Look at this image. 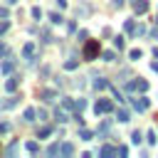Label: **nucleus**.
Instances as JSON below:
<instances>
[{
  "mask_svg": "<svg viewBox=\"0 0 158 158\" xmlns=\"http://www.w3.org/2000/svg\"><path fill=\"white\" fill-rule=\"evenodd\" d=\"M59 153V143H52L49 148H47V156H57Z\"/></svg>",
  "mask_w": 158,
  "mask_h": 158,
  "instance_id": "nucleus-25",
  "label": "nucleus"
},
{
  "mask_svg": "<svg viewBox=\"0 0 158 158\" xmlns=\"http://www.w3.org/2000/svg\"><path fill=\"white\" fill-rule=\"evenodd\" d=\"M57 5H59V7L64 10V7H67V0H57Z\"/></svg>",
  "mask_w": 158,
  "mask_h": 158,
  "instance_id": "nucleus-39",
  "label": "nucleus"
},
{
  "mask_svg": "<svg viewBox=\"0 0 158 158\" xmlns=\"http://www.w3.org/2000/svg\"><path fill=\"white\" fill-rule=\"evenodd\" d=\"M7 15H10V12H7V7H0V17H2V20H5V17H7Z\"/></svg>",
  "mask_w": 158,
  "mask_h": 158,
  "instance_id": "nucleus-38",
  "label": "nucleus"
},
{
  "mask_svg": "<svg viewBox=\"0 0 158 158\" xmlns=\"http://www.w3.org/2000/svg\"><path fill=\"white\" fill-rule=\"evenodd\" d=\"M67 30H69V32H77V22H72V20H69V25H67Z\"/></svg>",
  "mask_w": 158,
  "mask_h": 158,
  "instance_id": "nucleus-37",
  "label": "nucleus"
},
{
  "mask_svg": "<svg viewBox=\"0 0 158 158\" xmlns=\"http://www.w3.org/2000/svg\"><path fill=\"white\" fill-rule=\"evenodd\" d=\"M15 151H17V143H10L7 146V156H15Z\"/></svg>",
  "mask_w": 158,
  "mask_h": 158,
  "instance_id": "nucleus-35",
  "label": "nucleus"
},
{
  "mask_svg": "<svg viewBox=\"0 0 158 158\" xmlns=\"http://www.w3.org/2000/svg\"><path fill=\"white\" fill-rule=\"evenodd\" d=\"M35 111H37V116H40V121H44V118H47V111H44V109H35Z\"/></svg>",
  "mask_w": 158,
  "mask_h": 158,
  "instance_id": "nucleus-34",
  "label": "nucleus"
},
{
  "mask_svg": "<svg viewBox=\"0 0 158 158\" xmlns=\"http://www.w3.org/2000/svg\"><path fill=\"white\" fill-rule=\"evenodd\" d=\"M116 156H121V158L128 156V148H126V146H118V148H116Z\"/></svg>",
  "mask_w": 158,
  "mask_h": 158,
  "instance_id": "nucleus-29",
  "label": "nucleus"
},
{
  "mask_svg": "<svg viewBox=\"0 0 158 158\" xmlns=\"http://www.w3.org/2000/svg\"><path fill=\"white\" fill-rule=\"evenodd\" d=\"M15 104H17V96H10L7 101H2V109H12Z\"/></svg>",
  "mask_w": 158,
  "mask_h": 158,
  "instance_id": "nucleus-24",
  "label": "nucleus"
},
{
  "mask_svg": "<svg viewBox=\"0 0 158 158\" xmlns=\"http://www.w3.org/2000/svg\"><path fill=\"white\" fill-rule=\"evenodd\" d=\"M104 158H111V156H116V148H111V146H101V151H99Z\"/></svg>",
  "mask_w": 158,
  "mask_h": 158,
  "instance_id": "nucleus-13",
  "label": "nucleus"
},
{
  "mask_svg": "<svg viewBox=\"0 0 158 158\" xmlns=\"http://www.w3.org/2000/svg\"><path fill=\"white\" fill-rule=\"evenodd\" d=\"M114 111V104L109 101V99H99L96 104H94V114L96 116H101V114H111Z\"/></svg>",
  "mask_w": 158,
  "mask_h": 158,
  "instance_id": "nucleus-3",
  "label": "nucleus"
},
{
  "mask_svg": "<svg viewBox=\"0 0 158 158\" xmlns=\"http://www.w3.org/2000/svg\"><path fill=\"white\" fill-rule=\"evenodd\" d=\"M131 104H133V109L136 111H148V106H151V101L146 99V96H138V99H128Z\"/></svg>",
  "mask_w": 158,
  "mask_h": 158,
  "instance_id": "nucleus-5",
  "label": "nucleus"
},
{
  "mask_svg": "<svg viewBox=\"0 0 158 158\" xmlns=\"http://www.w3.org/2000/svg\"><path fill=\"white\" fill-rule=\"evenodd\" d=\"M35 116H37V111L35 109H25V114H22V118L30 123V121H35Z\"/></svg>",
  "mask_w": 158,
  "mask_h": 158,
  "instance_id": "nucleus-15",
  "label": "nucleus"
},
{
  "mask_svg": "<svg viewBox=\"0 0 158 158\" xmlns=\"http://www.w3.org/2000/svg\"><path fill=\"white\" fill-rule=\"evenodd\" d=\"M35 54H37V44H35V42H27V44L22 47V57H25L27 62H35Z\"/></svg>",
  "mask_w": 158,
  "mask_h": 158,
  "instance_id": "nucleus-4",
  "label": "nucleus"
},
{
  "mask_svg": "<svg viewBox=\"0 0 158 158\" xmlns=\"http://www.w3.org/2000/svg\"><path fill=\"white\" fill-rule=\"evenodd\" d=\"M94 89H96V91L109 89V81H106V79H101V77H96V79H94Z\"/></svg>",
  "mask_w": 158,
  "mask_h": 158,
  "instance_id": "nucleus-9",
  "label": "nucleus"
},
{
  "mask_svg": "<svg viewBox=\"0 0 158 158\" xmlns=\"http://www.w3.org/2000/svg\"><path fill=\"white\" fill-rule=\"evenodd\" d=\"M114 47L116 49H123V37H114Z\"/></svg>",
  "mask_w": 158,
  "mask_h": 158,
  "instance_id": "nucleus-27",
  "label": "nucleus"
},
{
  "mask_svg": "<svg viewBox=\"0 0 158 158\" xmlns=\"http://www.w3.org/2000/svg\"><path fill=\"white\" fill-rule=\"evenodd\" d=\"M126 91L128 94H133V91H148V81L146 79H131V81H126Z\"/></svg>",
  "mask_w": 158,
  "mask_h": 158,
  "instance_id": "nucleus-2",
  "label": "nucleus"
},
{
  "mask_svg": "<svg viewBox=\"0 0 158 158\" xmlns=\"http://www.w3.org/2000/svg\"><path fill=\"white\" fill-rule=\"evenodd\" d=\"M59 153H62V156H72V153H74V146H72V143H62V146H59Z\"/></svg>",
  "mask_w": 158,
  "mask_h": 158,
  "instance_id": "nucleus-12",
  "label": "nucleus"
},
{
  "mask_svg": "<svg viewBox=\"0 0 158 158\" xmlns=\"http://www.w3.org/2000/svg\"><path fill=\"white\" fill-rule=\"evenodd\" d=\"M101 59H104V62H114V59H116V52H109V49H106V52H101Z\"/></svg>",
  "mask_w": 158,
  "mask_h": 158,
  "instance_id": "nucleus-20",
  "label": "nucleus"
},
{
  "mask_svg": "<svg viewBox=\"0 0 158 158\" xmlns=\"http://www.w3.org/2000/svg\"><path fill=\"white\" fill-rule=\"evenodd\" d=\"M49 22H52V25H59V22H64V17H62L59 12H49Z\"/></svg>",
  "mask_w": 158,
  "mask_h": 158,
  "instance_id": "nucleus-18",
  "label": "nucleus"
},
{
  "mask_svg": "<svg viewBox=\"0 0 158 158\" xmlns=\"http://www.w3.org/2000/svg\"><path fill=\"white\" fill-rule=\"evenodd\" d=\"M146 141H148V146H153V143H156V133L148 131V133H146Z\"/></svg>",
  "mask_w": 158,
  "mask_h": 158,
  "instance_id": "nucleus-28",
  "label": "nucleus"
},
{
  "mask_svg": "<svg viewBox=\"0 0 158 158\" xmlns=\"http://www.w3.org/2000/svg\"><path fill=\"white\" fill-rule=\"evenodd\" d=\"M52 131H54L52 126H42V128L37 131V138H47V136H52Z\"/></svg>",
  "mask_w": 158,
  "mask_h": 158,
  "instance_id": "nucleus-11",
  "label": "nucleus"
},
{
  "mask_svg": "<svg viewBox=\"0 0 158 158\" xmlns=\"http://www.w3.org/2000/svg\"><path fill=\"white\" fill-rule=\"evenodd\" d=\"M131 141H133V143H141L143 138H141V133H138V131H133V133H131Z\"/></svg>",
  "mask_w": 158,
  "mask_h": 158,
  "instance_id": "nucleus-30",
  "label": "nucleus"
},
{
  "mask_svg": "<svg viewBox=\"0 0 158 158\" xmlns=\"http://www.w3.org/2000/svg\"><path fill=\"white\" fill-rule=\"evenodd\" d=\"M99 52H101L99 40H86V44H84V59H96Z\"/></svg>",
  "mask_w": 158,
  "mask_h": 158,
  "instance_id": "nucleus-1",
  "label": "nucleus"
},
{
  "mask_svg": "<svg viewBox=\"0 0 158 158\" xmlns=\"http://www.w3.org/2000/svg\"><path fill=\"white\" fill-rule=\"evenodd\" d=\"M12 69H15V62H12V59H7V62H2V72H5V74H10Z\"/></svg>",
  "mask_w": 158,
  "mask_h": 158,
  "instance_id": "nucleus-22",
  "label": "nucleus"
},
{
  "mask_svg": "<svg viewBox=\"0 0 158 158\" xmlns=\"http://www.w3.org/2000/svg\"><path fill=\"white\" fill-rule=\"evenodd\" d=\"M156 25H158V17H156Z\"/></svg>",
  "mask_w": 158,
  "mask_h": 158,
  "instance_id": "nucleus-43",
  "label": "nucleus"
},
{
  "mask_svg": "<svg viewBox=\"0 0 158 158\" xmlns=\"http://www.w3.org/2000/svg\"><path fill=\"white\" fill-rule=\"evenodd\" d=\"M40 96H42V101H47V104H52V101L57 99V94H54L52 89H44V91H40Z\"/></svg>",
  "mask_w": 158,
  "mask_h": 158,
  "instance_id": "nucleus-8",
  "label": "nucleus"
},
{
  "mask_svg": "<svg viewBox=\"0 0 158 158\" xmlns=\"http://www.w3.org/2000/svg\"><path fill=\"white\" fill-rule=\"evenodd\" d=\"M123 30H126L128 35H133V30H136V25H133V20H126V22H123Z\"/></svg>",
  "mask_w": 158,
  "mask_h": 158,
  "instance_id": "nucleus-23",
  "label": "nucleus"
},
{
  "mask_svg": "<svg viewBox=\"0 0 158 158\" xmlns=\"http://www.w3.org/2000/svg\"><path fill=\"white\" fill-rule=\"evenodd\" d=\"M131 5H133V12L136 15H143V12H148V0H131Z\"/></svg>",
  "mask_w": 158,
  "mask_h": 158,
  "instance_id": "nucleus-6",
  "label": "nucleus"
},
{
  "mask_svg": "<svg viewBox=\"0 0 158 158\" xmlns=\"http://www.w3.org/2000/svg\"><path fill=\"white\" fill-rule=\"evenodd\" d=\"M54 118H57L59 123H64V121H69V116H67V109H57V111H54Z\"/></svg>",
  "mask_w": 158,
  "mask_h": 158,
  "instance_id": "nucleus-10",
  "label": "nucleus"
},
{
  "mask_svg": "<svg viewBox=\"0 0 158 158\" xmlns=\"http://www.w3.org/2000/svg\"><path fill=\"white\" fill-rule=\"evenodd\" d=\"M153 69H156V72H158V62H153Z\"/></svg>",
  "mask_w": 158,
  "mask_h": 158,
  "instance_id": "nucleus-41",
  "label": "nucleus"
},
{
  "mask_svg": "<svg viewBox=\"0 0 158 158\" xmlns=\"http://www.w3.org/2000/svg\"><path fill=\"white\" fill-rule=\"evenodd\" d=\"M153 57H158V47H153Z\"/></svg>",
  "mask_w": 158,
  "mask_h": 158,
  "instance_id": "nucleus-40",
  "label": "nucleus"
},
{
  "mask_svg": "<svg viewBox=\"0 0 158 158\" xmlns=\"http://www.w3.org/2000/svg\"><path fill=\"white\" fill-rule=\"evenodd\" d=\"M32 17L40 20V17H42V10H40V7H32Z\"/></svg>",
  "mask_w": 158,
  "mask_h": 158,
  "instance_id": "nucleus-32",
  "label": "nucleus"
},
{
  "mask_svg": "<svg viewBox=\"0 0 158 158\" xmlns=\"http://www.w3.org/2000/svg\"><path fill=\"white\" fill-rule=\"evenodd\" d=\"M141 54H143L141 49H131V59H141Z\"/></svg>",
  "mask_w": 158,
  "mask_h": 158,
  "instance_id": "nucleus-33",
  "label": "nucleus"
},
{
  "mask_svg": "<svg viewBox=\"0 0 158 158\" xmlns=\"http://www.w3.org/2000/svg\"><path fill=\"white\" fill-rule=\"evenodd\" d=\"M0 109H2V104H0Z\"/></svg>",
  "mask_w": 158,
  "mask_h": 158,
  "instance_id": "nucleus-44",
  "label": "nucleus"
},
{
  "mask_svg": "<svg viewBox=\"0 0 158 158\" xmlns=\"http://www.w3.org/2000/svg\"><path fill=\"white\" fill-rule=\"evenodd\" d=\"M116 118H118V121H128L131 116H128V111H126V109H116Z\"/></svg>",
  "mask_w": 158,
  "mask_h": 158,
  "instance_id": "nucleus-19",
  "label": "nucleus"
},
{
  "mask_svg": "<svg viewBox=\"0 0 158 158\" xmlns=\"http://www.w3.org/2000/svg\"><path fill=\"white\" fill-rule=\"evenodd\" d=\"M79 138H81V141H91V138H94V131H89V128H81V131H79Z\"/></svg>",
  "mask_w": 158,
  "mask_h": 158,
  "instance_id": "nucleus-16",
  "label": "nucleus"
},
{
  "mask_svg": "<svg viewBox=\"0 0 158 158\" xmlns=\"http://www.w3.org/2000/svg\"><path fill=\"white\" fill-rule=\"evenodd\" d=\"M25 148H27V153H37V151H40V143H37V141H27Z\"/></svg>",
  "mask_w": 158,
  "mask_h": 158,
  "instance_id": "nucleus-17",
  "label": "nucleus"
},
{
  "mask_svg": "<svg viewBox=\"0 0 158 158\" xmlns=\"http://www.w3.org/2000/svg\"><path fill=\"white\" fill-rule=\"evenodd\" d=\"M77 67H79L77 59H67V62H64V69H67V72H72V69H77Z\"/></svg>",
  "mask_w": 158,
  "mask_h": 158,
  "instance_id": "nucleus-21",
  "label": "nucleus"
},
{
  "mask_svg": "<svg viewBox=\"0 0 158 158\" xmlns=\"http://www.w3.org/2000/svg\"><path fill=\"white\" fill-rule=\"evenodd\" d=\"M146 32H148V30H146V27H143V25H138V27H136V30H133V35H136V37H141V35H146Z\"/></svg>",
  "mask_w": 158,
  "mask_h": 158,
  "instance_id": "nucleus-26",
  "label": "nucleus"
},
{
  "mask_svg": "<svg viewBox=\"0 0 158 158\" xmlns=\"http://www.w3.org/2000/svg\"><path fill=\"white\" fill-rule=\"evenodd\" d=\"M10 131V123L7 121H0V133H7Z\"/></svg>",
  "mask_w": 158,
  "mask_h": 158,
  "instance_id": "nucleus-31",
  "label": "nucleus"
},
{
  "mask_svg": "<svg viewBox=\"0 0 158 158\" xmlns=\"http://www.w3.org/2000/svg\"><path fill=\"white\" fill-rule=\"evenodd\" d=\"M62 109H67V111H74V99L64 96V99H62Z\"/></svg>",
  "mask_w": 158,
  "mask_h": 158,
  "instance_id": "nucleus-14",
  "label": "nucleus"
},
{
  "mask_svg": "<svg viewBox=\"0 0 158 158\" xmlns=\"http://www.w3.org/2000/svg\"><path fill=\"white\" fill-rule=\"evenodd\" d=\"M7 27H10V22H7V20H2V22H0V35H2V32H7Z\"/></svg>",
  "mask_w": 158,
  "mask_h": 158,
  "instance_id": "nucleus-36",
  "label": "nucleus"
},
{
  "mask_svg": "<svg viewBox=\"0 0 158 158\" xmlns=\"http://www.w3.org/2000/svg\"><path fill=\"white\" fill-rule=\"evenodd\" d=\"M17 84H20V77H10V79H7V81H5V89H7V91H10V94H12V91H15V89H17Z\"/></svg>",
  "mask_w": 158,
  "mask_h": 158,
  "instance_id": "nucleus-7",
  "label": "nucleus"
},
{
  "mask_svg": "<svg viewBox=\"0 0 158 158\" xmlns=\"http://www.w3.org/2000/svg\"><path fill=\"white\" fill-rule=\"evenodd\" d=\"M15 2H17V0H7V5H15Z\"/></svg>",
  "mask_w": 158,
  "mask_h": 158,
  "instance_id": "nucleus-42",
  "label": "nucleus"
}]
</instances>
